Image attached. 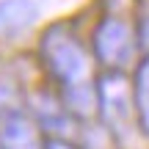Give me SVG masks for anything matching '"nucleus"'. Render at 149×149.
I'll use <instances>...</instances> for the list:
<instances>
[{"instance_id":"1","label":"nucleus","mask_w":149,"mask_h":149,"mask_svg":"<svg viewBox=\"0 0 149 149\" xmlns=\"http://www.w3.org/2000/svg\"><path fill=\"white\" fill-rule=\"evenodd\" d=\"M42 55L47 69L53 72L55 80H61L66 86H77L86 83L88 77V55L83 53L80 42L69 33H64L61 28H53V31L44 33L42 42Z\"/></svg>"},{"instance_id":"2","label":"nucleus","mask_w":149,"mask_h":149,"mask_svg":"<svg viewBox=\"0 0 149 149\" xmlns=\"http://www.w3.org/2000/svg\"><path fill=\"white\" fill-rule=\"evenodd\" d=\"M135 47H138V39H135L133 28L122 17H108V19H102L97 25L94 53L100 58V64H105L111 72L127 66L135 58Z\"/></svg>"},{"instance_id":"3","label":"nucleus","mask_w":149,"mask_h":149,"mask_svg":"<svg viewBox=\"0 0 149 149\" xmlns=\"http://www.w3.org/2000/svg\"><path fill=\"white\" fill-rule=\"evenodd\" d=\"M97 105H100L102 116L108 122H127L130 113V94H127V80L119 72H108L100 80V88H97Z\"/></svg>"},{"instance_id":"4","label":"nucleus","mask_w":149,"mask_h":149,"mask_svg":"<svg viewBox=\"0 0 149 149\" xmlns=\"http://www.w3.org/2000/svg\"><path fill=\"white\" fill-rule=\"evenodd\" d=\"M36 17V6L31 0H3L0 3V33L17 31Z\"/></svg>"},{"instance_id":"5","label":"nucleus","mask_w":149,"mask_h":149,"mask_svg":"<svg viewBox=\"0 0 149 149\" xmlns=\"http://www.w3.org/2000/svg\"><path fill=\"white\" fill-rule=\"evenodd\" d=\"M133 105L138 113L141 130L149 135V55L135 69V86H133Z\"/></svg>"},{"instance_id":"6","label":"nucleus","mask_w":149,"mask_h":149,"mask_svg":"<svg viewBox=\"0 0 149 149\" xmlns=\"http://www.w3.org/2000/svg\"><path fill=\"white\" fill-rule=\"evenodd\" d=\"M6 149H36V133L22 116H8L3 124Z\"/></svg>"},{"instance_id":"7","label":"nucleus","mask_w":149,"mask_h":149,"mask_svg":"<svg viewBox=\"0 0 149 149\" xmlns=\"http://www.w3.org/2000/svg\"><path fill=\"white\" fill-rule=\"evenodd\" d=\"M66 102L74 113L80 116H91L97 105V88H91L88 83H77V86H66Z\"/></svg>"},{"instance_id":"8","label":"nucleus","mask_w":149,"mask_h":149,"mask_svg":"<svg viewBox=\"0 0 149 149\" xmlns=\"http://www.w3.org/2000/svg\"><path fill=\"white\" fill-rule=\"evenodd\" d=\"M138 44L149 50V3L141 11V19H138Z\"/></svg>"},{"instance_id":"9","label":"nucleus","mask_w":149,"mask_h":149,"mask_svg":"<svg viewBox=\"0 0 149 149\" xmlns=\"http://www.w3.org/2000/svg\"><path fill=\"white\" fill-rule=\"evenodd\" d=\"M8 108H11V88H6V86L0 83V113H8Z\"/></svg>"},{"instance_id":"10","label":"nucleus","mask_w":149,"mask_h":149,"mask_svg":"<svg viewBox=\"0 0 149 149\" xmlns=\"http://www.w3.org/2000/svg\"><path fill=\"white\" fill-rule=\"evenodd\" d=\"M47 149H72V146H66V144H58V141H50Z\"/></svg>"},{"instance_id":"11","label":"nucleus","mask_w":149,"mask_h":149,"mask_svg":"<svg viewBox=\"0 0 149 149\" xmlns=\"http://www.w3.org/2000/svg\"><path fill=\"white\" fill-rule=\"evenodd\" d=\"M0 149H3V146H0Z\"/></svg>"}]
</instances>
